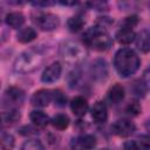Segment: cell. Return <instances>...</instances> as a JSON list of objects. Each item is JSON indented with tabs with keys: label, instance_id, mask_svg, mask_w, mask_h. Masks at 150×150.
Masks as SVG:
<instances>
[{
	"label": "cell",
	"instance_id": "cb8c5ba5",
	"mask_svg": "<svg viewBox=\"0 0 150 150\" xmlns=\"http://www.w3.org/2000/svg\"><path fill=\"white\" fill-rule=\"evenodd\" d=\"M91 73H93V76L94 77L104 76L107 74L105 62L104 61H96L95 63H93V66H91Z\"/></svg>",
	"mask_w": 150,
	"mask_h": 150
},
{
	"label": "cell",
	"instance_id": "9c48e42d",
	"mask_svg": "<svg viewBox=\"0 0 150 150\" xmlns=\"http://www.w3.org/2000/svg\"><path fill=\"white\" fill-rule=\"evenodd\" d=\"M61 73H62V66L60 62L55 61L45 68V70L41 74V81L43 83H54L60 79Z\"/></svg>",
	"mask_w": 150,
	"mask_h": 150
},
{
	"label": "cell",
	"instance_id": "d4e9b609",
	"mask_svg": "<svg viewBox=\"0 0 150 150\" xmlns=\"http://www.w3.org/2000/svg\"><path fill=\"white\" fill-rule=\"evenodd\" d=\"M137 150H150V136L149 135H141L136 139Z\"/></svg>",
	"mask_w": 150,
	"mask_h": 150
},
{
	"label": "cell",
	"instance_id": "2e32d148",
	"mask_svg": "<svg viewBox=\"0 0 150 150\" xmlns=\"http://www.w3.org/2000/svg\"><path fill=\"white\" fill-rule=\"evenodd\" d=\"M107 96H108V100L114 103V104H117L120 103L121 101H123L124 98V88L122 84L120 83H115L114 86H111L107 93Z\"/></svg>",
	"mask_w": 150,
	"mask_h": 150
},
{
	"label": "cell",
	"instance_id": "30bf717a",
	"mask_svg": "<svg viewBox=\"0 0 150 150\" xmlns=\"http://www.w3.org/2000/svg\"><path fill=\"white\" fill-rule=\"evenodd\" d=\"M53 101V91L48 89H40L35 91L30 97V103L34 107H47Z\"/></svg>",
	"mask_w": 150,
	"mask_h": 150
},
{
	"label": "cell",
	"instance_id": "f1b7e54d",
	"mask_svg": "<svg viewBox=\"0 0 150 150\" xmlns=\"http://www.w3.org/2000/svg\"><path fill=\"white\" fill-rule=\"evenodd\" d=\"M20 134L21 135H36L38 132H36V129L35 128H32V127H28V125H25V127H22L21 129H20Z\"/></svg>",
	"mask_w": 150,
	"mask_h": 150
},
{
	"label": "cell",
	"instance_id": "9a60e30c",
	"mask_svg": "<svg viewBox=\"0 0 150 150\" xmlns=\"http://www.w3.org/2000/svg\"><path fill=\"white\" fill-rule=\"evenodd\" d=\"M5 22L8 27L18 29L25 23V15L21 12H11V13L6 14Z\"/></svg>",
	"mask_w": 150,
	"mask_h": 150
},
{
	"label": "cell",
	"instance_id": "603a6c76",
	"mask_svg": "<svg viewBox=\"0 0 150 150\" xmlns=\"http://www.w3.org/2000/svg\"><path fill=\"white\" fill-rule=\"evenodd\" d=\"M21 150H46V148L43 146V144L35 138H29L28 141H26L22 146Z\"/></svg>",
	"mask_w": 150,
	"mask_h": 150
},
{
	"label": "cell",
	"instance_id": "836d02e7",
	"mask_svg": "<svg viewBox=\"0 0 150 150\" xmlns=\"http://www.w3.org/2000/svg\"><path fill=\"white\" fill-rule=\"evenodd\" d=\"M104 150H108V149H104Z\"/></svg>",
	"mask_w": 150,
	"mask_h": 150
},
{
	"label": "cell",
	"instance_id": "7a4b0ae2",
	"mask_svg": "<svg viewBox=\"0 0 150 150\" xmlns=\"http://www.w3.org/2000/svg\"><path fill=\"white\" fill-rule=\"evenodd\" d=\"M84 46L97 52L107 50L111 47L112 39L103 25H95L89 27L82 35Z\"/></svg>",
	"mask_w": 150,
	"mask_h": 150
},
{
	"label": "cell",
	"instance_id": "3957f363",
	"mask_svg": "<svg viewBox=\"0 0 150 150\" xmlns=\"http://www.w3.org/2000/svg\"><path fill=\"white\" fill-rule=\"evenodd\" d=\"M45 56L43 52L38 48H30L28 50L22 52L14 61L13 68L16 73L28 74L36 70L43 62Z\"/></svg>",
	"mask_w": 150,
	"mask_h": 150
},
{
	"label": "cell",
	"instance_id": "d6986e66",
	"mask_svg": "<svg viewBox=\"0 0 150 150\" xmlns=\"http://www.w3.org/2000/svg\"><path fill=\"white\" fill-rule=\"evenodd\" d=\"M21 117V114L18 108H11L2 112V125H9L18 122Z\"/></svg>",
	"mask_w": 150,
	"mask_h": 150
},
{
	"label": "cell",
	"instance_id": "44dd1931",
	"mask_svg": "<svg viewBox=\"0 0 150 150\" xmlns=\"http://www.w3.org/2000/svg\"><path fill=\"white\" fill-rule=\"evenodd\" d=\"M67 26H68V29L71 32V33H76L79 30H81L84 26V20L82 16L80 15H75V16H71L68 19L67 21Z\"/></svg>",
	"mask_w": 150,
	"mask_h": 150
},
{
	"label": "cell",
	"instance_id": "4fadbf2b",
	"mask_svg": "<svg viewBox=\"0 0 150 150\" xmlns=\"http://www.w3.org/2000/svg\"><path fill=\"white\" fill-rule=\"evenodd\" d=\"M115 39L118 43L121 45H130L132 41L136 40V33L134 32V29L131 28H127V27H121L116 34H115Z\"/></svg>",
	"mask_w": 150,
	"mask_h": 150
},
{
	"label": "cell",
	"instance_id": "ac0fdd59",
	"mask_svg": "<svg viewBox=\"0 0 150 150\" xmlns=\"http://www.w3.org/2000/svg\"><path fill=\"white\" fill-rule=\"evenodd\" d=\"M36 35H38L36 30L33 27H23L19 30V33L16 35V39L21 43H28V42L33 41L36 38Z\"/></svg>",
	"mask_w": 150,
	"mask_h": 150
},
{
	"label": "cell",
	"instance_id": "d6a6232c",
	"mask_svg": "<svg viewBox=\"0 0 150 150\" xmlns=\"http://www.w3.org/2000/svg\"><path fill=\"white\" fill-rule=\"evenodd\" d=\"M145 129H146V130H148V131L150 132V120L145 122Z\"/></svg>",
	"mask_w": 150,
	"mask_h": 150
},
{
	"label": "cell",
	"instance_id": "e0dca14e",
	"mask_svg": "<svg viewBox=\"0 0 150 150\" xmlns=\"http://www.w3.org/2000/svg\"><path fill=\"white\" fill-rule=\"evenodd\" d=\"M136 46L137 48L143 52L148 53L150 52V32L148 30H142L141 33L136 34Z\"/></svg>",
	"mask_w": 150,
	"mask_h": 150
},
{
	"label": "cell",
	"instance_id": "ffe728a7",
	"mask_svg": "<svg viewBox=\"0 0 150 150\" xmlns=\"http://www.w3.org/2000/svg\"><path fill=\"white\" fill-rule=\"evenodd\" d=\"M69 122H70L69 121V117L66 114H57V115H55L50 120L52 125L55 129H57V130H64V129H67L68 125H69Z\"/></svg>",
	"mask_w": 150,
	"mask_h": 150
},
{
	"label": "cell",
	"instance_id": "1f68e13d",
	"mask_svg": "<svg viewBox=\"0 0 150 150\" xmlns=\"http://www.w3.org/2000/svg\"><path fill=\"white\" fill-rule=\"evenodd\" d=\"M144 80L148 86H150V67L144 71Z\"/></svg>",
	"mask_w": 150,
	"mask_h": 150
},
{
	"label": "cell",
	"instance_id": "5b68a950",
	"mask_svg": "<svg viewBox=\"0 0 150 150\" xmlns=\"http://www.w3.org/2000/svg\"><path fill=\"white\" fill-rule=\"evenodd\" d=\"M33 22L45 32H50L56 29L60 26V19L56 14L49 12H36L32 15Z\"/></svg>",
	"mask_w": 150,
	"mask_h": 150
},
{
	"label": "cell",
	"instance_id": "ba28073f",
	"mask_svg": "<svg viewBox=\"0 0 150 150\" xmlns=\"http://www.w3.org/2000/svg\"><path fill=\"white\" fill-rule=\"evenodd\" d=\"M96 137L90 134H83L71 139L70 148L73 150H91L96 146Z\"/></svg>",
	"mask_w": 150,
	"mask_h": 150
},
{
	"label": "cell",
	"instance_id": "4dcf8cb0",
	"mask_svg": "<svg viewBox=\"0 0 150 150\" xmlns=\"http://www.w3.org/2000/svg\"><path fill=\"white\" fill-rule=\"evenodd\" d=\"M54 2L50 1H33L32 5L36 6V7H47V6H52Z\"/></svg>",
	"mask_w": 150,
	"mask_h": 150
},
{
	"label": "cell",
	"instance_id": "7c38bea8",
	"mask_svg": "<svg viewBox=\"0 0 150 150\" xmlns=\"http://www.w3.org/2000/svg\"><path fill=\"white\" fill-rule=\"evenodd\" d=\"M88 109H89L88 101L83 96H76L70 101V110L77 117L84 116L88 112Z\"/></svg>",
	"mask_w": 150,
	"mask_h": 150
},
{
	"label": "cell",
	"instance_id": "8992f818",
	"mask_svg": "<svg viewBox=\"0 0 150 150\" xmlns=\"http://www.w3.org/2000/svg\"><path fill=\"white\" fill-rule=\"evenodd\" d=\"M25 101V91L18 87H8L4 94V105L8 109L18 108Z\"/></svg>",
	"mask_w": 150,
	"mask_h": 150
},
{
	"label": "cell",
	"instance_id": "4316f807",
	"mask_svg": "<svg viewBox=\"0 0 150 150\" xmlns=\"http://www.w3.org/2000/svg\"><path fill=\"white\" fill-rule=\"evenodd\" d=\"M137 22H138V18L136 15H130V16L124 18L121 27H127V28H131L132 29L137 25Z\"/></svg>",
	"mask_w": 150,
	"mask_h": 150
},
{
	"label": "cell",
	"instance_id": "83f0119b",
	"mask_svg": "<svg viewBox=\"0 0 150 150\" xmlns=\"http://www.w3.org/2000/svg\"><path fill=\"white\" fill-rule=\"evenodd\" d=\"M53 100L55 101V104L59 105V107H63L64 103H66V101H67L66 96L60 90H54L53 91Z\"/></svg>",
	"mask_w": 150,
	"mask_h": 150
},
{
	"label": "cell",
	"instance_id": "5bb4252c",
	"mask_svg": "<svg viewBox=\"0 0 150 150\" xmlns=\"http://www.w3.org/2000/svg\"><path fill=\"white\" fill-rule=\"evenodd\" d=\"M29 120L35 128H45L50 123L48 115L41 110H33L29 114Z\"/></svg>",
	"mask_w": 150,
	"mask_h": 150
},
{
	"label": "cell",
	"instance_id": "7402d4cb",
	"mask_svg": "<svg viewBox=\"0 0 150 150\" xmlns=\"http://www.w3.org/2000/svg\"><path fill=\"white\" fill-rule=\"evenodd\" d=\"M1 150H12L15 144V139L11 134L5 131L1 132Z\"/></svg>",
	"mask_w": 150,
	"mask_h": 150
},
{
	"label": "cell",
	"instance_id": "6da1fadb",
	"mask_svg": "<svg viewBox=\"0 0 150 150\" xmlns=\"http://www.w3.org/2000/svg\"><path fill=\"white\" fill-rule=\"evenodd\" d=\"M141 64V60L137 53L131 48H121L114 56V67L122 77H129L134 75Z\"/></svg>",
	"mask_w": 150,
	"mask_h": 150
},
{
	"label": "cell",
	"instance_id": "277c9868",
	"mask_svg": "<svg viewBox=\"0 0 150 150\" xmlns=\"http://www.w3.org/2000/svg\"><path fill=\"white\" fill-rule=\"evenodd\" d=\"M60 55L62 57V60L66 63L69 64H77L80 62H82L86 56H87V50L86 48L74 41H67L63 42L60 47Z\"/></svg>",
	"mask_w": 150,
	"mask_h": 150
},
{
	"label": "cell",
	"instance_id": "484cf974",
	"mask_svg": "<svg viewBox=\"0 0 150 150\" xmlns=\"http://www.w3.org/2000/svg\"><path fill=\"white\" fill-rule=\"evenodd\" d=\"M127 112L129 114V115H131V116H137L139 112H141V110H142V108H141V105H139V103L137 102V101H131L128 105H127Z\"/></svg>",
	"mask_w": 150,
	"mask_h": 150
},
{
	"label": "cell",
	"instance_id": "f546056e",
	"mask_svg": "<svg viewBox=\"0 0 150 150\" xmlns=\"http://www.w3.org/2000/svg\"><path fill=\"white\" fill-rule=\"evenodd\" d=\"M123 150H137L136 141H127L123 144Z\"/></svg>",
	"mask_w": 150,
	"mask_h": 150
},
{
	"label": "cell",
	"instance_id": "52a82bcc",
	"mask_svg": "<svg viewBox=\"0 0 150 150\" xmlns=\"http://www.w3.org/2000/svg\"><path fill=\"white\" fill-rule=\"evenodd\" d=\"M111 132L120 137H128L136 130L134 122L127 118H120L111 124Z\"/></svg>",
	"mask_w": 150,
	"mask_h": 150
},
{
	"label": "cell",
	"instance_id": "8fae6325",
	"mask_svg": "<svg viewBox=\"0 0 150 150\" xmlns=\"http://www.w3.org/2000/svg\"><path fill=\"white\" fill-rule=\"evenodd\" d=\"M90 115L94 122L104 123L108 118V108L103 101H96L90 109Z\"/></svg>",
	"mask_w": 150,
	"mask_h": 150
}]
</instances>
